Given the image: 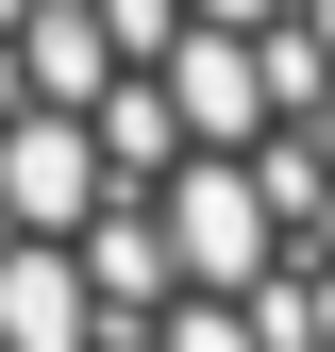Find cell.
Masks as SVG:
<instances>
[{
  "instance_id": "cell-1",
  "label": "cell",
  "mask_w": 335,
  "mask_h": 352,
  "mask_svg": "<svg viewBox=\"0 0 335 352\" xmlns=\"http://www.w3.org/2000/svg\"><path fill=\"white\" fill-rule=\"evenodd\" d=\"M0 352H335V34L0 17Z\"/></svg>"
}]
</instances>
